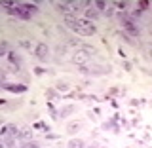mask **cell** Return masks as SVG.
I'll use <instances>...</instances> for the list:
<instances>
[{"label":"cell","mask_w":152,"mask_h":148,"mask_svg":"<svg viewBox=\"0 0 152 148\" xmlns=\"http://www.w3.org/2000/svg\"><path fill=\"white\" fill-rule=\"evenodd\" d=\"M93 6L97 8L99 12H107V8H108V6H107V2H103V0H99V2H95Z\"/></svg>","instance_id":"5bb4252c"},{"label":"cell","mask_w":152,"mask_h":148,"mask_svg":"<svg viewBox=\"0 0 152 148\" xmlns=\"http://www.w3.org/2000/svg\"><path fill=\"white\" fill-rule=\"evenodd\" d=\"M104 13H107V17H112V13H114V9H112V8H107V12H104Z\"/></svg>","instance_id":"ac0fdd59"},{"label":"cell","mask_w":152,"mask_h":148,"mask_svg":"<svg viewBox=\"0 0 152 148\" xmlns=\"http://www.w3.org/2000/svg\"><path fill=\"white\" fill-rule=\"evenodd\" d=\"M6 103H8L6 99H0V106H6Z\"/></svg>","instance_id":"7402d4cb"},{"label":"cell","mask_w":152,"mask_h":148,"mask_svg":"<svg viewBox=\"0 0 152 148\" xmlns=\"http://www.w3.org/2000/svg\"><path fill=\"white\" fill-rule=\"evenodd\" d=\"M116 6H118V8H120V9H126V6H127V4H126V2H118V4H116Z\"/></svg>","instance_id":"d6986e66"},{"label":"cell","mask_w":152,"mask_h":148,"mask_svg":"<svg viewBox=\"0 0 152 148\" xmlns=\"http://www.w3.org/2000/svg\"><path fill=\"white\" fill-rule=\"evenodd\" d=\"M34 55H36L40 61H46L48 55H50V47H48L44 42H40V44H36V47H34Z\"/></svg>","instance_id":"277c9868"},{"label":"cell","mask_w":152,"mask_h":148,"mask_svg":"<svg viewBox=\"0 0 152 148\" xmlns=\"http://www.w3.org/2000/svg\"><path fill=\"white\" fill-rule=\"evenodd\" d=\"M0 148H4V144H2V142H0Z\"/></svg>","instance_id":"cb8c5ba5"},{"label":"cell","mask_w":152,"mask_h":148,"mask_svg":"<svg viewBox=\"0 0 152 148\" xmlns=\"http://www.w3.org/2000/svg\"><path fill=\"white\" fill-rule=\"evenodd\" d=\"M88 148H99V146H97V144H89Z\"/></svg>","instance_id":"603a6c76"},{"label":"cell","mask_w":152,"mask_h":148,"mask_svg":"<svg viewBox=\"0 0 152 148\" xmlns=\"http://www.w3.org/2000/svg\"><path fill=\"white\" fill-rule=\"evenodd\" d=\"M84 146H86V142L82 139H72L69 142V148H84Z\"/></svg>","instance_id":"7c38bea8"},{"label":"cell","mask_w":152,"mask_h":148,"mask_svg":"<svg viewBox=\"0 0 152 148\" xmlns=\"http://www.w3.org/2000/svg\"><path fill=\"white\" fill-rule=\"evenodd\" d=\"M139 8H141V9H145V8H148V2H139Z\"/></svg>","instance_id":"ffe728a7"},{"label":"cell","mask_w":152,"mask_h":148,"mask_svg":"<svg viewBox=\"0 0 152 148\" xmlns=\"http://www.w3.org/2000/svg\"><path fill=\"white\" fill-rule=\"evenodd\" d=\"M66 89H69V85H66L65 82H59V84H57V91H66Z\"/></svg>","instance_id":"e0dca14e"},{"label":"cell","mask_w":152,"mask_h":148,"mask_svg":"<svg viewBox=\"0 0 152 148\" xmlns=\"http://www.w3.org/2000/svg\"><path fill=\"white\" fill-rule=\"evenodd\" d=\"M84 17H86V19H88V21H89V19H97V17H99V13L95 12L93 8H88V9H86V12H84Z\"/></svg>","instance_id":"30bf717a"},{"label":"cell","mask_w":152,"mask_h":148,"mask_svg":"<svg viewBox=\"0 0 152 148\" xmlns=\"http://www.w3.org/2000/svg\"><path fill=\"white\" fill-rule=\"evenodd\" d=\"M34 72L40 76V74H44V69H40V66H38V69H34Z\"/></svg>","instance_id":"44dd1931"},{"label":"cell","mask_w":152,"mask_h":148,"mask_svg":"<svg viewBox=\"0 0 152 148\" xmlns=\"http://www.w3.org/2000/svg\"><path fill=\"white\" fill-rule=\"evenodd\" d=\"M17 137H19L21 141H27V142H28V141L32 139V131H31V129H23L21 133H17Z\"/></svg>","instance_id":"ba28073f"},{"label":"cell","mask_w":152,"mask_h":148,"mask_svg":"<svg viewBox=\"0 0 152 148\" xmlns=\"http://www.w3.org/2000/svg\"><path fill=\"white\" fill-rule=\"evenodd\" d=\"M74 112H76L74 104H66V106H63L59 110V118H66V116H70V114H74Z\"/></svg>","instance_id":"8992f818"},{"label":"cell","mask_w":152,"mask_h":148,"mask_svg":"<svg viewBox=\"0 0 152 148\" xmlns=\"http://www.w3.org/2000/svg\"><path fill=\"white\" fill-rule=\"evenodd\" d=\"M120 19H122L124 32H127V34H131V36H139V34H141V28L135 25V21H133L129 15H126V13H120Z\"/></svg>","instance_id":"7a4b0ae2"},{"label":"cell","mask_w":152,"mask_h":148,"mask_svg":"<svg viewBox=\"0 0 152 148\" xmlns=\"http://www.w3.org/2000/svg\"><path fill=\"white\" fill-rule=\"evenodd\" d=\"M74 32H78L82 36H91L97 32V27L91 21H88L86 17H76V31Z\"/></svg>","instance_id":"6da1fadb"},{"label":"cell","mask_w":152,"mask_h":148,"mask_svg":"<svg viewBox=\"0 0 152 148\" xmlns=\"http://www.w3.org/2000/svg\"><path fill=\"white\" fill-rule=\"evenodd\" d=\"M6 51H8V42H0V57L6 55Z\"/></svg>","instance_id":"9a60e30c"},{"label":"cell","mask_w":152,"mask_h":148,"mask_svg":"<svg viewBox=\"0 0 152 148\" xmlns=\"http://www.w3.org/2000/svg\"><path fill=\"white\" fill-rule=\"evenodd\" d=\"M21 4H23V8H25V9H27V12H28V13H31V15H34V13L38 12V8L34 6V4H28V2H21Z\"/></svg>","instance_id":"4fadbf2b"},{"label":"cell","mask_w":152,"mask_h":148,"mask_svg":"<svg viewBox=\"0 0 152 148\" xmlns=\"http://www.w3.org/2000/svg\"><path fill=\"white\" fill-rule=\"evenodd\" d=\"M2 89H8L12 93H25L27 85H23V84H2Z\"/></svg>","instance_id":"5b68a950"},{"label":"cell","mask_w":152,"mask_h":148,"mask_svg":"<svg viewBox=\"0 0 152 148\" xmlns=\"http://www.w3.org/2000/svg\"><path fill=\"white\" fill-rule=\"evenodd\" d=\"M93 53V47H84V50H76L74 51V55H72V61L76 65H86L89 61V55Z\"/></svg>","instance_id":"3957f363"},{"label":"cell","mask_w":152,"mask_h":148,"mask_svg":"<svg viewBox=\"0 0 152 148\" xmlns=\"http://www.w3.org/2000/svg\"><path fill=\"white\" fill-rule=\"evenodd\" d=\"M8 61H10L12 65H15V66L21 65V59H19V55H17V53H13V51H10V53H8Z\"/></svg>","instance_id":"9c48e42d"},{"label":"cell","mask_w":152,"mask_h":148,"mask_svg":"<svg viewBox=\"0 0 152 148\" xmlns=\"http://www.w3.org/2000/svg\"><path fill=\"white\" fill-rule=\"evenodd\" d=\"M57 8L61 9V12L65 13V17H69V15H72V9H70V6L66 2H57Z\"/></svg>","instance_id":"52a82bcc"},{"label":"cell","mask_w":152,"mask_h":148,"mask_svg":"<svg viewBox=\"0 0 152 148\" xmlns=\"http://www.w3.org/2000/svg\"><path fill=\"white\" fill-rule=\"evenodd\" d=\"M23 148H40V144H38V142H34V141H28V142H25V144H23Z\"/></svg>","instance_id":"2e32d148"},{"label":"cell","mask_w":152,"mask_h":148,"mask_svg":"<svg viewBox=\"0 0 152 148\" xmlns=\"http://www.w3.org/2000/svg\"><path fill=\"white\" fill-rule=\"evenodd\" d=\"M80 127H82V123H78V122H70L69 125H66V131H69V133H76V131H80Z\"/></svg>","instance_id":"8fae6325"}]
</instances>
